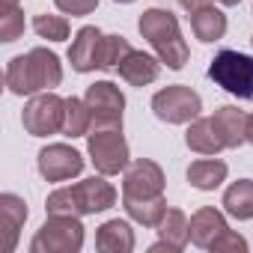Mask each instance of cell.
<instances>
[{
  "label": "cell",
  "instance_id": "cell-1",
  "mask_svg": "<svg viewBox=\"0 0 253 253\" xmlns=\"http://www.w3.org/2000/svg\"><path fill=\"white\" fill-rule=\"evenodd\" d=\"M63 81L60 57L48 48H33L21 57H12L6 66V86L12 95H39Z\"/></svg>",
  "mask_w": 253,
  "mask_h": 253
},
{
  "label": "cell",
  "instance_id": "cell-2",
  "mask_svg": "<svg viewBox=\"0 0 253 253\" xmlns=\"http://www.w3.org/2000/svg\"><path fill=\"white\" fill-rule=\"evenodd\" d=\"M137 30H140V36L155 48L158 60H161L167 69H173V72L185 69V63H188V57H191V48H188V42L182 39L179 21H176V15H173L170 9H146V12L140 15V21H137Z\"/></svg>",
  "mask_w": 253,
  "mask_h": 253
},
{
  "label": "cell",
  "instance_id": "cell-3",
  "mask_svg": "<svg viewBox=\"0 0 253 253\" xmlns=\"http://www.w3.org/2000/svg\"><path fill=\"white\" fill-rule=\"evenodd\" d=\"M116 206V188L98 176L92 179H84L72 188H57L48 203H45V211L48 214H72V217H81V214H98V211H107Z\"/></svg>",
  "mask_w": 253,
  "mask_h": 253
},
{
  "label": "cell",
  "instance_id": "cell-4",
  "mask_svg": "<svg viewBox=\"0 0 253 253\" xmlns=\"http://www.w3.org/2000/svg\"><path fill=\"white\" fill-rule=\"evenodd\" d=\"M209 78L235 98H253V57L241 51H217L209 63Z\"/></svg>",
  "mask_w": 253,
  "mask_h": 253
},
{
  "label": "cell",
  "instance_id": "cell-5",
  "mask_svg": "<svg viewBox=\"0 0 253 253\" xmlns=\"http://www.w3.org/2000/svg\"><path fill=\"white\" fill-rule=\"evenodd\" d=\"M84 247V226L72 214H48L30 241V253H78Z\"/></svg>",
  "mask_w": 253,
  "mask_h": 253
},
{
  "label": "cell",
  "instance_id": "cell-6",
  "mask_svg": "<svg viewBox=\"0 0 253 253\" xmlns=\"http://www.w3.org/2000/svg\"><path fill=\"white\" fill-rule=\"evenodd\" d=\"M86 152L92 167L101 176H116L128 167V143L122 137V128H92L86 134Z\"/></svg>",
  "mask_w": 253,
  "mask_h": 253
},
{
  "label": "cell",
  "instance_id": "cell-7",
  "mask_svg": "<svg viewBox=\"0 0 253 253\" xmlns=\"http://www.w3.org/2000/svg\"><path fill=\"white\" fill-rule=\"evenodd\" d=\"M24 131L33 137H48L63 131V122H66V98H60L57 92H39L27 101L24 113Z\"/></svg>",
  "mask_w": 253,
  "mask_h": 253
},
{
  "label": "cell",
  "instance_id": "cell-8",
  "mask_svg": "<svg viewBox=\"0 0 253 253\" xmlns=\"http://www.w3.org/2000/svg\"><path fill=\"white\" fill-rule=\"evenodd\" d=\"M152 110L161 122H170V125H185L191 119L200 116L203 110V98L200 92H194L191 86L185 84H173V86H164L152 95Z\"/></svg>",
  "mask_w": 253,
  "mask_h": 253
},
{
  "label": "cell",
  "instance_id": "cell-9",
  "mask_svg": "<svg viewBox=\"0 0 253 253\" xmlns=\"http://www.w3.org/2000/svg\"><path fill=\"white\" fill-rule=\"evenodd\" d=\"M158 197H164V170L155 161L137 158L134 164L125 167L122 203H143V200H158Z\"/></svg>",
  "mask_w": 253,
  "mask_h": 253
},
{
  "label": "cell",
  "instance_id": "cell-10",
  "mask_svg": "<svg viewBox=\"0 0 253 253\" xmlns=\"http://www.w3.org/2000/svg\"><path fill=\"white\" fill-rule=\"evenodd\" d=\"M86 104L92 110V128H122L125 95L113 81H95L86 86Z\"/></svg>",
  "mask_w": 253,
  "mask_h": 253
},
{
  "label": "cell",
  "instance_id": "cell-11",
  "mask_svg": "<svg viewBox=\"0 0 253 253\" xmlns=\"http://www.w3.org/2000/svg\"><path fill=\"white\" fill-rule=\"evenodd\" d=\"M36 167H39L42 179H48V182H66V179H72V176H81V170H84V155H81L78 149L66 146V143H51V146H45V149L39 152Z\"/></svg>",
  "mask_w": 253,
  "mask_h": 253
},
{
  "label": "cell",
  "instance_id": "cell-12",
  "mask_svg": "<svg viewBox=\"0 0 253 253\" xmlns=\"http://www.w3.org/2000/svg\"><path fill=\"white\" fill-rule=\"evenodd\" d=\"M101 42H104V33L92 24L81 27L72 39V48H69V63L75 72H95L101 69Z\"/></svg>",
  "mask_w": 253,
  "mask_h": 253
},
{
  "label": "cell",
  "instance_id": "cell-13",
  "mask_svg": "<svg viewBox=\"0 0 253 253\" xmlns=\"http://www.w3.org/2000/svg\"><path fill=\"white\" fill-rule=\"evenodd\" d=\"M185 143L191 152H200V155H217L220 149H226V137L214 116H197L191 122V128L185 131Z\"/></svg>",
  "mask_w": 253,
  "mask_h": 253
},
{
  "label": "cell",
  "instance_id": "cell-14",
  "mask_svg": "<svg viewBox=\"0 0 253 253\" xmlns=\"http://www.w3.org/2000/svg\"><path fill=\"white\" fill-rule=\"evenodd\" d=\"M155 229H158L161 241L152 244V253H161V250L179 253V250H185V244L191 241V220L185 217L182 209H167L164 217H161V223H158Z\"/></svg>",
  "mask_w": 253,
  "mask_h": 253
},
{
  "label": "cell",
  "instance_id": "cell-15",
  "mask_svg": "<svg viewBox=\"0 0 253 253\" xmlns=\"http://www.w3.org/2000/svg\"><path fill=\"white\" fill-rule=\"evenodd\" d=\"M24 220H27V203L18 194H3V197H0V232H3V253L15 250Z\"/></svg>",
  "mask_w": 253,
  "mask_h": 253
},
{
  "label": "cell",
  "instance_id": "cell-16",
  "mask_svg": "<svg viewBox=\"0 0 253 253\" xmlns=\"http://www.w3.org/2000/svg\"><path fill=\"white\" fill-rule=\"evenodd\" d=\"M119 78L128 81L131 86H149L152 81H158L161 75V60H155L152 54H143V51H131L119 63Z\"/></svg>",
  "mask_w": 253,
  "mask_h": 253
},
{
  "label": "cell",
  "instance_id": "cell-17",
  "mask_svg": "<svg viewBox=\"0 0 253 253\" xmlns=\"http://www.w3.org/2000/svg\"><path fill=\"white\" fill-rule=\"evenodd\" d=\"M95 247L101 253H131L134 250V229L125 223V220L113 217V220H107V223L98 226Z\"/></svg>",
  "mask_w": 253,
  "mask_h": 253
},
{
  "label": "cell",
  "instance_id": "cell-18",
  "mask_svg": "<svg viewBox=\"0 0 253 253\" xmlns=\"http://www.w3.org/2000/svg\"><path fill=\"white\" fill-rule=\"evenodd\" d=\"M226 229H229V226H226V217H223L217 209H211V206L194 211V217H191V241H194L197 247H203V250H209L211 241H214L220 232H226Z\"/></svg>",
  "mask_w": 253,
  "mask_h": 253
},
{
  "label": "cell",
  "instance_id": "cell-19",
  "mask_svg": "<svg viewBox=\"0 0 253 253\" xmlns=\"http://www.w3.org/2000/svg\"><path fill=\"white\" fill-rule=\"evenodd\" d=\"M191 30L200 42H217L226 33V15L217 6H200L191 12Z\"/></svg>",
  "mask_w": 253,
  "mask_h": 253
},
{
  "label": "cell",
  "instance_id": "cell-20",
  "mask_svg": "<svg viewBox=\"0 0 253 253\" xmlns=\"http://www.w3.org/2000/svg\"><path fill=\"white\" fill-rule=\"evenodd\" d=\"M223 209L235 220L253 217V179H238L223 191Z\"/></svg>",
  "mask_w": 253,
  "mask_h": 253
},
{
  "label": "cell",
  "instance_id": "cell-21",
  "mask_svg": "<svg viewBox=\"0 0 253 253\" xmlns=\"http://www.w3.org/2000/svg\"><path fill=\"white\" fill-rule=\"evenodd\" d=\"M214 119L220 125V131L226 137V149H238L244 140H247V113L232 107V104H223L214 110Z\"/></svg>",
  "mask_w": 253,
  "mask_h": 253
},
{
  "label": "cell",
  "instance_id": "cell-22",
  "mask_svg": "<svg viewBox=\"0 0 253 253\" xmlns=\"http://www.w3.org/2000/svg\"><path fill=\"white\" fill-rule=\"evenodd\" d=\"M226 179V164L220 158H200L188 167V182L197 191H214Z\"/></svg>",
  "mask_w": 253,
  "mask_h": 253
},
{
  "label": "cell",
  "instance_id": "cell-23",
  "mask_svg": "<svg viewBox=\"0 0 253 253\" xmlns=\"http://www.w3.org/2000/svg\"><path fill=\"white\" fill-rule=\"evenodd\" d=\"M92 131V110L86 98H66V122H63V134L66 137H84Z\"/></svg>",
  "mask_w": 253,
  "mask_h": 253
},
{
  "label": "cell",
  "instance_id": "cell-24",
  "mask_svg": "<svg viewBox=\"0 0 253 253\" xmlns=\"http://www.w3.org/2000/svg\"><path fill=\"white\" fill-rule=\"evenodd\" d=\"M125 211H128V217L140 226H158L164 211H167V200L158 197V200H143V203H122Z\"/></svg>",
  "mask_w": 253,
  "mask_h": 253
},
{
  "label": "cell",
  "instance_id": "cell-25",
  "mask_svg": "<svg viewBox=\"0 0 253 253\" xmlns=\"http://www.w3.org/2000/svg\"><path fill=\"white\" fill-rule=\"evenodd\" d=\"M134 48L128 45V39L113 33V36H104L101 42V69H119V63L128 57Z\"/></svg>",
  "mask_w": 253,
  "mask_h": 253
},
{
  "label": "cell",
  "instance_id": "cell-26",
  "mask_svg": "<svg viewBox=\"0 0 253 253\" xmlns=\"http://www.w3.org/2000/svg\"><path fill=\"white\" fill-rule=\"evenodd\" d=\"M33 30L48 42H66L69 39V21L63 15H36Z\"/></svg>",
  "mask_w": 253,
  "mask_h": 253
},
{
  "label": "cell",
  "instance_id": "cell-27",
  "mask_svg": "<svg viewBox=\"0 0 253 253\" xmlns=\"http://www.w3.org/2000/svg\"><path fill=\"white\" fill-rule=\"evenodd\" d=\"M21 33H24V12L21 9L0 15V42H15V39H21Z\"/></svg>",
  "mask_w": 253,
  "mask_h": 253
},
{
  "label": "cell",
  "instance_id": "cell-28",
  "mask_svg": "<svg viewBox=\"0 0 253 253\" xmlns=\"http://www.w3.org/2000/svg\"><path fill=\"white\" fill-rule=\"evenodd\" d=\"M209 250H211V253H232V250L244 253V250H247V238L238 235V232H232V229H226V232H220V235L211 241Z\"/></svg>",
  "mask_w": 253,
  "mask_h": 253
},
{
  "label": "cell",
  "instance_id": "cell-29",
  "mask_svg": "<svg viewBox=\"0 0 253 253\" xmlns=\"http://www.w3.org/2000/svg\"><path fill=\"white\" fill-rule=\"evenodd\" d=\"M54 3L66 15H89V12H95L98 0H54Z\"/></svg>",
  "mask_w": 253,
  "mask_h": 253
},
{
  "label": "cell",
  "instance_id": "cell-30",
  "mask_svg": "<svg viewBox=\"0 0 253 253\" xmlns=\"http://www.w3.org/2000/svg\"><path fill=\"white\" fill-rule=\"evenodd\" d=\"M211 0H179V6L185 9V12H194V9H200V6H209Z\"/></svg>",
  "mask_w": 253,
  "mask_h": 253
},
{
  "label": "cell",
  "instance_id": "cell-31",
  "mask_svg": "<svg viewBox=\"0 0 253 253\" xmlns=\"http://www.w3.org/2000/svg\"><path fill=\"white\" fill-rule=\"evenodd\" d=\"M12 9H18V0H0V15L12 12Z\"/></svg>",
  "mask_w": 253,
  "mask_h": 253
},
{
  "label": "cell",
  "instance_id": "cell-32",
  "mask_svg": "<svg viewBox=\"0 0 253 253\" xmlns=\"http://www.w3.org/2000/svg\"><path fill=\"white\" fill-rule=\"evenodd\" d=\"M247 143H253V113L247 116Z\"/></svg>",
  "mask_w": 253,
  "mask_h": 253
},
{
  "label": "cell",
  "instance_id": "cell-33",
  "mask_svg": "<svg viewBox=\"0 0 253 253\" xmlns=\"http://www.w3.org/2000/svg\"><path fill=\"white\" fill-rule=\"evenodd\" d=\"M217 3H223V6H238L241 0H217Z\"/></svg>",
  "mask_w": 253,
  "mask_h": 253
},
{
  "label": "cell",
  "instance_id": "cell-34",
  "mask_svg": "<svg viewBox=\"0 0 253 253\" xmlns=\"http://www.w3.org/2000/svg\"><path fill=\"white\" fill-rule=\"evenodd\" d=\"M113 3H134V0H113Z\"/></svg>",
  "mask_w": 253,
  "mask_h": 253
},
{
  "label": "cell",
  "instance_id": "cell-35",
  "mask_svg": "<svg viewBox=\"0 0 253 253\" xmlns=\"http://www.w3.org/2000/svg\"><path fill=\"white\" fill-rule=\"evenodd\" d=\"M250 42H253V36H250Z\"/></svg>",
  "mask_w": 253,
  "mask_h": 253
}]
</instances>
